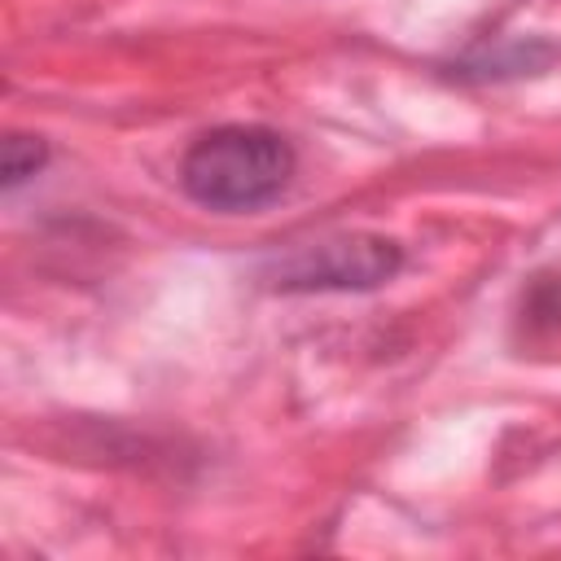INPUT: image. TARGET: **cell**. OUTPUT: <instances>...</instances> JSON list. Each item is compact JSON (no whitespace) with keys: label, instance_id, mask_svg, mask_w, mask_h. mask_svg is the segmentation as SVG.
Here are the masks:
<instances>
[{"label":"cell","instance_id":"cell-2","mask_svg":"<svg viewBox=\"0 0 561 561\" xmlns=\"http://www.w3.org/2000/svg\"><path fill=\"white\" fill-rule=\"evenodd\" d=\"M403 267V250L377 232H337L294 245L267 267L276 289H377Z\"/></svg>","mask_w":561,"mask_h":561},{"label":"cell","instance_id":"cell-3","mask_svg":"<svg viewBox=\"0 0 561 561\" xmlns=\"http://www.w3.org/2000/svg\"><path fill=\"white\" fill-rule=\"evenodd\" d=\"M44 162H48V145H44L39 136H22V131H13V136L4 140V158H0L4 188H9V193L22 188L31 175L44 171Z\"/></svg>","mask_w":561,"mask_h":561},{"label":"cell","instance_id":"cell-1","mask_svg":"<svg viewBox=\"0 0 561 561\" xmlns=\"http://www.w3.org/2000/svg\"><path fill=\"white\" fill-rule=\"evenodd\" d=\"M294 145L263 123H224L202 131L180 158V188L219 215H250L276 202L294 180Z\"/></svg>","mask_w":561,"mask_h":561}]
</instances>
